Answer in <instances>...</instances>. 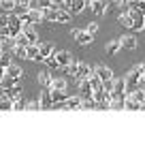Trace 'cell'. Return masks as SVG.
<instances>
[{
	"mask_svg": "<svg viewBox=\"0 0 145 156\" xmlns=\"http://www.w3.org/2000/svg\"><path fill=\"white\" fill-rule=\"evenodd\" d=\"M56 58H58V62H60V69H62V66H68V64H71V60H73L71 51H66V49L56 51Z\"/></svg>",
	"mask_w": 145,
	"mask_h": 156,
	"instance_id": "obj_16",
	"label": "cell"
},
{
	"mask_svg": "<svg viewBox=\"0 0 145 156\" xmlns=\"http://www.w3.org/2000/svg\"><path fill=\"white\" fill-rule=\"evenodd\" d=\"M17 5H24V7H30L32 5V0H15Z\"/></svg>",
	"mask_w": 145,
	"mask_h": 156,
	"instance_id": "obj_41",
	"label": "cell"
},
{
	"mask_svg": "<svg viewBox=\"0 0 145 156\" xmlns=\"http://www.w3.org/2000/svg\"><path fill=\"white\" fill-rule=\"evenodd\" d=\"M85 7H88V0H71V13H73V15L83 13Z\"/></svg>",
	"mask_w": 145,
	"mask_h": 156,
	"instance_id": "obj_14",
	"label": "cell"
},
{
	"mask_svg": "<svg viewBox=\"0 0 145 156\" xmlns=\"http://www.w3.org/2000/svg\"><path fill=\"white\" fill-rule=\"evenodd\" d=\"M5 96H7V98H11V101L15 103V101H19V98L24 96V90H22V86L17 83V86H13V88H9V90H5Z\"/></svg>",
	"mask_w": 145,
	"mask_h": 156,
	"instance_id": "obj_11",
	"label": "cell"
},
{
	"mask_svg": "<svg viewBox=\"0 0 145 156\" xmlns=\"http://www.w3.org/2000/svg\"><path fill=\"white\" fill-rule=\"evenodd\" d=\"M15 39H17V45H24V47H28V45H30V41L26 39V34H24V32H22L19 37H15Z\"/></svg>",
	"mask_w": 145,
	"mask_h": 156,
	"instance_id": "obj_37",
	"label": "cell"
},
{
	"mask_svg": "<svg viewBox=\"0 0 145 156\" xmlns=\"http://www.w3.org/2000/svg\"><path fill=\"white\" fill-rule=\"evenodd\" d=\"M71 15L73 13L62 11V9H49V11H45V20L58 22V24H71Z\"/></svg>",
	"mask_w": 145,
	"mask_h": 156,
	"instance_id": "obj_1",
	"label": "cell"
},
{
	"mask_svg": "<svg viewBox=\"0 0 145 156\" xmlns=\"http://www.w3.org/2000/svg\"><path fill=\"white\" fill-rule=\"evenodd\" d=\"M66 88H68L66 79H62V77H56V79H51V86H49V90H62V92H66Z\"/></svg>",
	"mask_w": 145,
	"mask_h": 156,
	"instance_id": "obj_22",
	"label": "cell"
},
{
	"mask_svg": "<svg viewBox=\"0 0 145 156\" xmlns=\"http://www.w3.org/2000/svg\"><path fill=\"white\" fill-rule=\"evenodd\" d=\"M0 111H13V101L7 98L5 94L0 96Z\"/></svg>",
	"mask_w": 145,
	"mask_h": 156,
	"instance_id": "obj_26",
	"label": "cell"
},
{
	"mask_svg": "<svg viewBox=\"0 0 145 156\" xmlns=\"http://www.w3.org/2000/svg\"><path fill=\"white\" fill-rule=\"evenodd\" d=\"M92 75H94V69L88 66L85 62H81V64H79V71H77V75H75V79L81 81V79H90Z\"/></svg>",
	"mask_w": 145,
	"mask_h": 156,
	"instance_id": "obj_6",
	"label": "cell"
},
{
	"mask_svg": "<svg viewBox=\"0 0 145 156\" xmlns=\"http://www.w3.org/2000/svg\"><path fill=\"white\" fill-rule=\"evenodd\" d=\"M0 9L7 11V13H13L15 11V0H0Z\"/></svg>",
	"mask_w": 145,
	"mask_h": 156,
	"instance_id": "obj_27",
	"label": "cell"
},
{
	"mask_svg": "<svg viewBox=\"0 0 145 156\" xmlns=\"http://www.w3.org/2000/svg\"><path fill=\"white\" fill-rule=\"evenodd\" d=\"M5 73H7V75H11V77H17V79H22V77H24V69H22L19 64H13V62L5 69Z\"/></svg>",
	"mask_w": 145,
	"mask_h": 156,
	"instance_id": "obj_17",
	"label": "cell"
},
{
	"mask_svg": "<svg viewBox=\"0 0 145 156\" xmlns=\"http://www.w3.org/2000/svg\"><path fill=\"white\" fill-rule=\"evenodd\" d=\"M9 37H11V32H9V26H5V28H0V41L5 43V41H7Z\"/></svg>",
	"mask_w": 145,
	"mask_h": 156,
	"instance_id": "obj_36",
	"label": "cell"
},
{
	"mask_svg": "<svg viewBox=\"0 0 145 156\" xmlns=\"http://www.w3.org/2000/svg\"><path fill=\"white\" fill-rule=\"evenodd\" d=\"M17 83H19V79H17V77H11V75H7V73L0 77V90H2V92L9 90V88H13V86H17Z\"/></svg>",
	"mask_w": 145,
	"mask_h": 156,
	"instance_id": "obj_10",
	"label": "cell"
},
{
	"mask_svg": "<svg viewBox=\"0 0 145 156\" xmlns=\"http://www.w3.org/2000/svg\"><path fill=\"white\" fill-rule=\"evenodd\" d=\"M66 2H71V0H66Z\"/></svg>",
	"mask_w": 145,
	"mask_h": 156,
	"instance_id": "obj_43",
	"label": "cell"
},
{
	"mask_svg": "<svg viewBox=\"0 0 145 156\" xmlns=\"http://www.w3.org/2000/svg\"><path fill=\"white\" fill-rule=\"evenodd\" d=\"M9 64H11V58H9L7 54H2V56H0V73H2Z\"/></svg>",
	"mask_w": 145,
	"mask_h": 156,
	"instance_id": "obj_34",
	"label": "cell"
},
{
	"mask_svg": "<svg viewBox=\"0 0 145 156\" xmlns=\"http://www.w3.org/2000/svg\"><path fill=\"white\" fill-rule=\"evenodd\" d=\"M22 32L26 34V39L30 41V45H36V43H39V32H36V28H34V24H26Z\"/></svg>",
	"mask_w": 145,
	"mask_h": 156,
	"instance_id": "obj_5",
	"label": "cell"
},
{
	"mask_svg": "<svg viewBox=\"0 0 145 156\" xmlns=\"http://www.w3.org/2000/svg\"><path fill=\"white\" fill-rule=\"evenodd\" d=\"M88 9H90L94 15H105V13L109 11V2H107V0H90Z\"/></svg>",
	"mask_w": 145,
	"mask_h": 156,
	"instance_id": "obj_2",
	"label": "cell"
},
{
	"mask_svg": "<svg viewBox=\"0 0 145 156\" xmlns=\"http://www.w3.org/2000/svg\"><path fill=\"white\" fill-rule=\"evenodd\" d=\"M49 94H51V101H54V107H60L66 98H68V94L66 92H62V90H49Z\"/></svg>",
	"mask_w": 145,
	"mask_h": 156,
	"instance_id": "obj_13",
	"label": "cell"
},
{
	"mask_svg": "<svg viewBox=\"0 0 145 156\" xmlns=\"http://www.w3.org/2000/svg\"><path fill=\"white\" fill-rule=\"evenodd\" d=\"M119 49H122V41H111V43H107V54H109V56H115Z\"/></svg>",
	"mask_w": 145,
	"mask_h": 156,
	"instance_id": "obj_25",
	"label": "cell"
},
{
	"mask_svg": "<svg viewBox=\"0 0 145 156\" xmlns=\"http://www.w3.org/2000/svg\"><path fill=\"white\" fill-rule=\"evenodd\" d=\"M24 109H28V101L19 98V101H15V103H13V111H24Z\"/></svg>",
	"mask_w": 145,
	"mask_h": 156,
	"instance_id": "obj_32",
	"label": "cell"
},
{
	"mask_svg": "<svg viewBox=\"0 0 145 156\" xmlns=\"http://www.w3.org/2000/svg\"><path fill=\"white\" fill-rule=\"evenodd\" d=\"M79 64H81V60H75V58H73L68 66H62V71H64L66 75H71V77H75V75H77V71H79Z\"/></svg>",
	"mask_w": 145,
	"mask_h": 156,
	"instance_id": "obj_20",
	"label": "cell"
},
{
	"mask_svg": "<svg viewBox=\"0 0 145 156\" xmlns=\"http://www.w3.org/2000/svg\"><path fill=\"white\" fill-rule=\"evenodd\" d=\"M43 62H45V64H47L49 69H54V71H56V69H60V62H58V58H56V54H51V56H47V58H45Z\"/></svg>",
	"mask_w": 145,
	"mask_h": 156,
	"instance_id": "obj_29",
	"label": "cell"
},
{
	"mask_svg": "<svg viewBox=\"0 0 145 156\" xmlns=\"http://www.w3.org/2000/svg\"><path fill=\"white\" fill-rule=\"evenodd\" d=\"M73 39L79 43V45H90L94 41V34H90L88 30H73Z\"/></svg>",
	"mask_w": 145,
	"mask_h": 156,
	"instance_id": "obj_3",
	"label": "cell"
},
{
	"mask_svg": "<svg viewBox=\"0 0 145 156\" xmlns=\"http://www.w3.org/2000/svg\"><path fill=\"white\" fill-rule=\"evenodd\" d=\"M119 41H122V47H124V49H130V51L136 49V43H139L136 37H132V34H126V37H122Z\"/></svg>",
	"mask_w": 145,
	"mask_h": 156,
	"instance_id": "obj_15",
	"label": "cell"
},
{
	"mask_svg": "<svg viewBox=\"0 0 145 156\" xmlns=\"http://www.w3.org/2000/svg\"><path fill=\"white\" fill-rule=\"evenodd\" d=\"M94 75H98L102 81H107V79H113V71H111V69H107V66H102V64L94 66Z\"/></svg>",
	"mask_w": 145,
	"mask_h": 156,
	"instance_id": "obj_12",
	"label": "cell"
},
{
	"mask_svg": "<svg viewBox=\"0 0 145 156\" xmlns=\"http://www.w3.org/2000/svg\"><path fill=\"white\" fill-rule=\"evenodd\" d=\"M39 9H43V11L56 9V0H39Z\"/></svg>",
	"mask_w": 145,
	"mask_h": 156,
	"instance_id": "obj_31",
	"label": "cell"
},
{
	"mask_svg": "<svg viewBox=\"0 0 145 156\" xmlns=\"http://www.w3.org/2000/svg\"><path fill=\"white\" fill-rule=\"evenodd\" d=\"M28 11H30V7H24V5H17V2H15V11H13L15 15H19V17H22V15H26Z\"/></svg>",
	"mask_w": 145,
	"mask_h": 156,
	"instance_id": "obj_35",
	"label": "cell"
},
{
	"mask_svg": "<svg viewBox=\"0 0 145 156\" xmlns=\"http://www.w3.org/2000/svg\"><path fill=\"white\" fill-rule=\"evenodd\" d=\"M15 56L19 58V60H28V47H24V45H15Z\"/></svg>",
	"mask_w": 145,
	"mask_h": 156,
	"instance_id": "obj_28",
	"label": "cell"
},
{
	"mask_svg": "<svg viewBox=\"0 0 145 156\" xmlns=\"http://www.w3.org/2000/svg\"><path fill=\"white\" fill-rule=\"evenodd\" d=\"M36 77H39V83H41V86H45V88H49V86H51V79H54V77H51L47 71H41Z\"/></svg>",
	"mask_w": 145,
	"mask_h": 156,
	"instance_id": "obj_24",
	"label": "cell"
},
{
	"mask_svg": "<svg viewBox=\"0 0 145 156\" xmlns=\"http://www.w3.org/2000/svg\"><path fill=\"white\" fill-rule=\"evenodd\" d=\"M39 103H41V109H51V107H54V101H51V94H49V90H47V92H41V98H39Z\"/></svg>",
	"mask_w": 145,
	"mask_h": 156,
	"instance_id": "obj_21",
	"label": "cell"
},
{
	"mask_svg": "<svg viewBox=\"0 0 145 156\" xmlns=\"http://www.w3.org/2000/svg\"><path fill=\"white\" fill-rule=\"evenodd\" d=\"M28 60H43L41 51H39V43L36 45H28Z\"/></svg>",
	"mask_w": 145,
	"mask_h": 156,
	"instance_id": "obj_23",
	"label": "cell"
},
{
	"mask_svg": "<svg viewBox=\"0 0 145 156\" xmlns=\"http://www.w3.org/2000/svg\"><path fill=\"white\" fill-rule=\"evenodd\" d=\"M81 105H83V98L81 96H68L60 107H64V109H81Z\"/></svg>",
	"mask_w": 145,
	"mask_h": 156,
	"instance_id": "obj_9",
	"label": "cell"
},
{
	"mask_svg": "<svg viewBox=\"0 0 145 156\" xmlns=\"http://www.w3.org/2000/svg\"><path fill=\"white\" fill-rule=\"evenodd\" d=\"M5 51V45H2V41H0V54H2Z\"/></svg>",
	"mask_w": 145,
	"mask_h": 156,
	"instance_id": "obj_42",
	"label": "cell"
},
{
	"mask_svg": "<svg viewBox=\"0 0 145 156\" xmlns=\"http://www.w3.org/2000/svg\"><path fill=\"white\" fill-rule=\"evenodd\" d=\"M39 51H41V58H43V60H45L47 56L56 54V49H54V43H39Z\"/></svg>",
	"mask_w": 145,
	"mask_h": 156,
	"instance_id": "obj_19",
	"label": "cell"
},
{
	"mask_svg": "<svg viewBox=\"0 0 145 156\" xmlns=\"http://www.w3.org/2000/svg\"><path fill=\"white\" fill-rule=\"evenodd\" d=\"M124 109H128V111H139V109H143V103H139V101L126 96V98H124Z\"/></svg>",
	"mask_w": 145,
	"mask_h": 156,
	"instance_id": "obj_18",
	"label": "cell"
},
{
	"mask_svg": "<svg viewBox=\"0 0 145 156\" xmlns=\"http://www.w3.org/2000/svg\"><path fill=\"white\" fill-rule=\"evenodd\" d=\"M130 9H132V11H139L141 15H145V0H132Z\"/></svg>",
	"mask_w": 145,
	"mask_h": 156,
	"instance_id": "obj_30",
	"label": "cell"
},
{
	"mask_svg": "<svg viewBox=\"0 0 145 156\" xmlns=\"http://www.w3.org/2000/svg\"><path fill=\"white\" fill-rule=\"evenodd\" d=\"M143 28H145V15H141L139 11H132V28H130V30L141 32Z\"/></svg>",
	"mask_w": 145,
	"mask_h": 156,
	"instance_id": "obj_8",
	"label": "cell"
},
{
	"mask_svg": "<svg viewBox=\"0 0 145 156\" xmlns=\"http://www.w3.org/2000/svg\"><path fill=\"white\" fill-rule=\"evenodd\" d=\"M28 109H41V103L39 101H30L28 103Z\"/></svg>",
	"mask_w": 145,
	"mask_h": 156,
	"instance_id": "obj_40",
	"label": "cell"
},
{
	"mask_svg": "<svg viewBox=\"0 0 145 156\" xmlns=\"http://www.w3.org/2000/svg\"><path fill=\"white\" fill-rule=\"evenodd\" d=\"M5 26H9V15L0 13V28H5Z\"/></svg>",
	"mask_w": 145,
	"mask_h": 156,
	"instance_id": "obj_39",
	"label": "cell"
},
{
	"mask_svg": "<svg viewBox=\"0 0 145 156\" xmlns=\"http://www.w3.org/2000/svg\"><path fill=\"white\" fill-rule=\"evenodd\" d=\"M85 30H88V32H90V34H96V32H98V24H96V22H90V24H88V28H85Z\"/></svg>",
	"mask_w": 145,
	"mask_h": 156,
	"instance_id": "obj_38",
	"label": "cell"
},
{
	"mask_svg": "<svg viewBox=\"0 0 145 156\" xmlns=\"http://www.w3.org/2000/svg\"><path fill=\"white\" fill-rule=\"evenodd\" d=\"M81 109H98V103H96L94 98H83V105H81Z\"/></svg>",
	"mask_w": 145,
	"mask_h": 156,
	"instance_id": "obj_33",
	"label": "cell"
},
{
	"mask_svg": "<svg viewBox=\"0 0 145 156\" xmlns=\"http://www.w3.org/2000/svg\"><path fill=\"white\" fill-rule=\"evenodd\" d=\"M26 17H28V24H41L43 20H45V11L43 9H30L28 13H26Z\"/></svg>",
	"mask_w": 145,
	"mask_h": 156,
	"instance_id": "obj_4",
	"label": "cell"
},
{
	"mask_svg": "<svg viewBox=\"0 0 145 156\" xmlns=\"http://www.w3.org/2000/svg\"><path fill=\"white\" fill-rule=\"evenodd\" d=\"M77 83H79V90H81V96L83 98H92L94 96V88H92V81L90 79H81Z\"/></svg>",
	"mask_w": 145,
	"mask_h": 156,
	"instance_id": "obj_7",
	"label": "cell"
}]
</instances>
